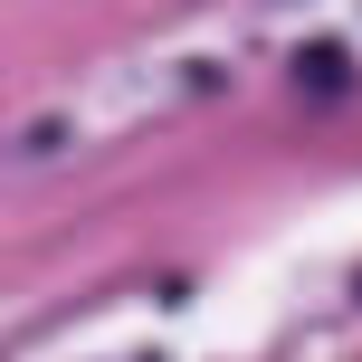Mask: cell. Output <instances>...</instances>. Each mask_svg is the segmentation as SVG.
Wrapping results in <instances>:
<instances>
[{"label":"cell","instance_id":"6da1fadb","mask_svg":"<svg viewBox=\"0 0 362 362\" xmlns=\"http://www.w3.org/2000/svg\"><path fill=\"white\" fill-rule=\"evenodd\" d=\"M305 86H344V48H305Z\"/></svg>","mask_w":362,"mask_h":362}]
</instances>
